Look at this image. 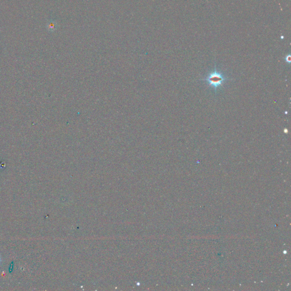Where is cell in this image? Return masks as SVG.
<instances>
[{
  "label": "cell",
  "mask_w": 291,
  "mask_h": 291,
  "mask_svg": "<svg viewBox=\"0 0 291 291\" xmlns=\"http://www.w3.org/2000/svg\"><path fill=\"white\" fill-rule=\"evenodd\" d=\"M231 80L232 79L226 76L222 71L218 70L216 66L215 70L209 73L205 78L200 79L201 81H205L210 88L214 89L216 93L218 89L223 87L225 82Z\"/></svg>",
  "instance_id": "obj_1"
},
{
  "label": "cell",
  "mask_w": 291,
  "mask_h": 291,
  "mask_svg": "<svg viewBox=\"0 0 291 291\" xmlns=\"http://www.w3.org/2000/svg\"><path fill=\"white\" fill-rule=\"evenodd\" d=\"M284 133H285V134H287V133H288V129H286V128H285V129H284Z\"/></svg>",
  "instance_id": "obj_3"
},
{
  "label": "cell",
  "mask_w": 291,
  "mask_h": 291,
  "mask_svg": "<svg viewBox=\"0 0 291 291\" xmlns=\"http://www.w3.org/2000/svg\"><path fill=\"white\" fill-rule=\"evenodd\" d=\"M285 61L286 63H288V64H290L291 62V55L290 54H288L287 55H286L285 57Z\"/></svg>",
  "instance_id": "obj_2"
},
{
  "label": "cell",
  "mask_w": 291,
  "mask_h": 291,
  "mask_svg": "<svg viewBox=\"0 0 291 291\" xmlns=\"http://www.w3.org/2000/svg\"><path fill=\"white\" fill-rule=\"evenodd\" d=\"M1 258H0V263H1Z\"/></svg>",
  "instance_id": "obj_4"
}]
</instances>
